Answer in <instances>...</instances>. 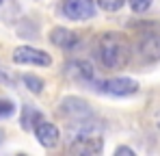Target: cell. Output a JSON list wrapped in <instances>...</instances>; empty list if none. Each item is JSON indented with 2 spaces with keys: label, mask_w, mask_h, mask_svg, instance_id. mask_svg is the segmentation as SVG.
Here are the masks:
<instances>
[{
  "label": "cell",
  "mask_w": 160,
  "mask_h": 156,
  "mask_svg": "<svg viewBox=\"0 0 160 156\" xmlns=\"http://www.w3.org/2000/svg\"><path fill=\"white\" fill-rule=\"evenodd\" d=\"M130 44L119 33H104L98 39V59L108 70H121L130 63Z\"/></svg>",
  "instance_id": "obj_1"
},
{
  "label": "cell",
  "mask_w": 160,
  "mask_h": 156,
  "mask_svg": "<svg viewBox=\"0 0 160 156\" xmlns=\"http://www.w3.org/2000/svg\"><path fill=\"white\" fill-rule=\"evenodd\" d=\"M61 11L67 20H74V22L91 20L95 15V2L93 0H63Z\"/></svg>",
  "instance_id": "obj_2"
},
{
  "label": "cell",
  "mask_w": 160,
  "mask_h": 156,
  "mask_svg": "<svg viewBox=\"0 0 160 156\" xmlns=\"http://www.w3.org/2000/svg\"><path fill=\"white\" fill-rule=\"evenodd\" d=\"M13 63L18 65H41V67H48L52 63L50 54L39 48H30V46H20L13 52Z\"/></svg>",
  "instance_id": "obj_3"
},
{
  "label": "cell",
  "mask_w": 160,
  "mask_h": 156,
  "mask_svg": "<svg viewBox=\"0 0 160 156\" xmlns=\"http://www.w3.org/2000/svg\"><path fill=\"white\" fill-rule=\"evenodd\" d=\"M100 91L108 96H117V98H126L138 91V82L132 78H108L104 82H98Z\"/></svg>",
  "instance_id": "obj_4"
},
{
  "label": "cell",
  "mask_w": 160,
  "mask_h": 156,
  "mask_svg": "<svg viewBox=\"0 0 160 156\" xmlns=\"http://www.w3.org/2000/svg\"><path fill=\"white\" fill-rule=\"evenodd\" d=\"M138 59L143 63H156L160 61V35L158 33H143V37L138 39Z\"/></svg>",
  "instance_id": "obj_5"
},
{
  "label": "cell",
  "mask_w": 160,
  "mask_h": 156,
  "mask_svg": "<svg viewBox=\"0 0 160 156\" xmlns=\"http://www.w3.org/2000/svg\"><path fill=\"white\" fill-rule=\"evenodd\" d=\"M61 113H63L65 117H69V122H72V119H84V117H91V108H89V104L84 102V100H80V98H65L63 104H61Z\"/></svg>",
  "instance_id": "obj_6"
},
{
  "label": "cell",
  "mask_w": 160,
  "mask_h": 156,
  "mask_svg": "<svg viewBox=\"0 0 160 156\" xmlns=\"http://www.w3.org/2000/svg\"><path fill=\"white\" fill-rule=\"evenodd\" d=\"M35 134H37V141L43 145V148H54L56 143H58V139H61V132H58V128L54 126V124H48V122H39L37 126H35Z\"/></svg>",
  "instance_id": "obj_7"
},
{
  "label": "cell",
  "mask_w": 160,
  "mask_h": 156,
  "mask_svg": "<svg viewBox=\"0 0 160 156\" xmlns=\"http://www.w3.org/2000/svg\"><path fill=\"white\" fill-rule=\"evenodd\" d=\"M50 41H52L54 46L63 48V50H72V48H76V44H78V35H76L74 30H69V28L56 26V28L50 30Z\"/></svg>",
  "instance_id": "obj_8"
},
{
  "label": "cell",
  "mask_w": 160,
  "mask_h": 156,
  "mask_svg": "<svg viewBox=\"0 0 160 156\" xmlns=\"http://www.w3.org/2000/svg\"><path fill=\"white\" fill-rule=\"evenodd\" d=\"M67 76L82 80V82H95V72L89 61H72L67 65Z\"/></svg>",
  "instance_id": "obj_9"
},
{
  "label": "cell",
  "mask_w": 160,
  "mask_h": 156,
  "mask_svg": "<svg viewBox=\"0 0 160 156\" xmlns=\"http://www.w3.org/2000/svg\"><path fill=\"white\" fill-rule=\"evenodd\" d=\"M43 117H41V113L39 111H35L32 106H24V115H22V126L26 130H32L39 122H41Z\"/></svg>",
  "instance_id": "obj_10"
},
{
  "label": "cell",
  "mask_w": 160,
  "mask_h": 156,
  "mask_svg": "<svg viewBox=\"0 0 160 156\" xmlns=\"http://www.w3.org/2000/svg\"><path fill=\"white\" fill-rule=\"evenodd\" d=\"M22 82L28 87V91H32V93H41V91H43V80L32 76V74H24V76H22Z\"/></svg>",
  "instance_id": "obj_11"
},
{
  "label": "cell",
  "mask_w": 160,
  "mask_h": 156,
  "mask_svg": "<svg viewBox=\"0 0 160 156\" xmlns=\"http://www.w3.org/2000/svg\"><path fill=\"white\" fill-rule=\"evenodd\" d=\"M95 2H98L100 9H104V11H108V13H115V11H119V9L123 7L126 0H95Z\"/></svg>",
  "instance_id": "obj_12"
},
{
  "label": "cell",
  "mask_w": 160,
  "mask_h": 156,
  "mask_svg": "<svg viewBox=\"0 0 160 156\" xmlns=\"http://www.w3.org/2000/svg\"><path fill=\"white\" fill-rule=\"evenodd\" d=\"M128 2H130V9H132L134 13H145L152 7L154 0H128Z\"/></svg>",
  "instance_id": "obj_13"
},
{
  "label": "cell",
  "mask_w": 160,
  "mask_h": 156,
  "mask_svg": "<svg viewBox=\"0 0 160 156\" xmlns=\"http://www.w3.org/2000/svg\"><path fill=\"white\" fill-rule=\"evenodd\" d=\"M15 113V104L9 100H0V117H9Z\"/></svg>",
  "instance_id": "obj_14"
},
{
  "label": "cell",
  "mask_w": 160,
  "mask_h": 156,
  "mask_svg": "<svg viewBox=\"0 0 160 156\" xmlns=\"http://www.w3.org/2000/svg\"><path fill=\"white\" fill-rule=\"evenodd\" d=\"M0 82H4V85H9V87H13V80H11V76L4 72V67H0Z\"/></svg>",
  "instance_id": "obj_15"
},
{
  "label": "cell",
  "mask_w": 160,
  "mask_h": 156,
  "mask_svg": "<svg viewBox=\"0 0 160 156\" xmlns=\"http://www.w3.org/2000/svg\"><path fill=\"white\" fill-rule=\"evenodd\" d=\"M115 154H134V150H130V148H123V145H121V148H117V150H115Z\"/></svg>",
  "instance_id": "obj_16"
},
{
  "label": "cell",
  "mask_w": 160,
  "mask_h": 156,
  "mask_svg": "<svg viewBox=\"0 0 160 156\" xmlns=\"http://www.w3.org/2000/svg\"><path fill=\"white\" fill-rule=\"evenodd\" d=\"M156 122H158V126H160V111H158V115H156Z\"/></svg>",
  "instance_id": "obj_17"
},
{
  "label": "cell",
  "mask_w": 160,
  "mask_h": 156,
  "mask_svg": "<svg viewBox=\"0 0 160 156\" xmlns=\"http://www.w3.org/2000/svg\"><path fill=\"white\" fill-rule=\"evenodd\" d=\"M2 137H4V134H2V130H0V143H2Z\"/></svg>",
  "instance_id": "obj_18"
},
{
  "label": "cell",
  "mask_w": 160,
  "mask_h": 156,
  "mask_svg": "<svg viewBox=\"0 0 160 156\" xmlns=\"http://www.w3.org/2000/svg\"><path fill=\"white\" fill-rule=\"evenodd\" d=\"M0 4H2V0H0Z\"/></svg>",
  "instance_id": "obj_19"
}]
</instances>
